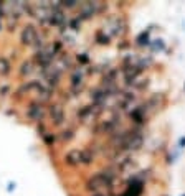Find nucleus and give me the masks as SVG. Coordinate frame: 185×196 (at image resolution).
Segmentation results:
<instances>
[{"label":"nucleus","instance_id":"10","mask_svg":"<svg viewBox=\"0 0 185 196\" xmlns=\"http://www.w3.org/2000/svg\"><path fill=\"white\" fill-rule=\"evenodd\" d=\"M36 73V66H35V63L33 60H25L22 61V64L18 66V76H20V79H28V77H31Z\"/></svg>","mask_w":185,"mask_h":196},{"label":"nucleus","instance_id":"1","mask_svg":"<svg viewBox=\"0 0 185 196\" xmlns=\"http://www.w3.org/2000/svg\"><path fill=\"white\" fill-rule=\"evenodd\" d=\"M117 175L116 167H104L103 170L93 173L91 176H88V180L84 181V189L88 193H101L104 188H109L112 185L114 178Z\"/></svg>","mask_w":185,"mask_h":196},{"label":"nucleus","instance_id":"17","mask_svg":"<svg viewBox=\"0 0 185 196\" xmlns=\"http://www.w3.org/2000/svg\"><path fill=\"white\" fill-rule=\"evenodd\" d=\"M14 91H12V84L10 82H2L0 84V97H8Z\"/></svg>","mask_w":185,"mask_h":196},{"label":"nucleus","instance_id":"15","mask_svg":"<svg viewBox=\"0 0 185 196\" xmlns=\"http://www.w3.org/2000/svg\"><path fill=\"white\" fill-rule=\"evenodd\" d=\"M58 3L66 13H68V10H78L81 5V2H76V0H65V2H58Z\"/></svg>","mask_w":185,"mask_h":196},{"label":"nucleus","instance_id":"7","mask_svg":"<svg viewBox=\"0 0 185 196\" xmlns=\"http://www.w3.org/2000/svg\"><path fill=\"white\" fill-rule=\"evenodd\" d=\"M43 82L46 84V86L52 89V91H55L56 93V89H58L60 86H61V79H63V73H60L58 69H56L53 64L50 66L46 71L43 73Z\"/></svg>","mask_w":185,"mask_h":196},{"label":"nucleus","instance_id":"18","mask_svg":"<svg viewBox=\"0 0 185 196\" xmlns=\"http://www.w3.org/2000/svg\"><path fill=\"white\" fill-rule=\"evenodd\" d=\"M35 129H36V132H38V135H40V137H43L46 132H50V127H48L46 120H45V122H40V124H36Z\"/></svg>","mask_w":185,"mask_h":196},{"label":"nucleus","instance_id":"16","mask_svg":"<svg viewBox=\"0 0 185 196\" xmlns=\"http://www.w3.org/2000/svg\"><path fill=\"white\" fill-rule=\"evenodd\" d=\"M94 41L98 45H109V35H106V30H98L94 33Z\"/></svg>","mask_w":185,"mask_h":196},{"label":"nucleus","instance_id":"11","mask_svg":"<svg viewBox=\"0 0 185 196\" xmlns=\"http://www.w3.org/2000/svg\"><path fill=\"white\" fill-rule=\"evenodd\" d=\"M56 137H58L60 143H69V142H73L74 137H76V129L73 125H65L63 129H60V132L56 134Z\"/></svg>","mask_w":185,"mask_h":196},{"label":"nucleus","instance_id":"12","mask_svg":"<svg viewBox=\"0 0 185 196\" xmlns=\"http://www.w3.org/2000/svg\"><path fill=\"white\" fill-rule=\"evenodd\" d=\"M96 162V152L91 147H84L81 148V165L83 167H89Z\"/></svg>","mask_w":185,"mask_h":196},{"label":"nucleus","instance_id":"13","mask_svg":"<svg viewBox=\"0 0 185 196\" xmlns=\"http://www.w3.org/2000/svg\"><path fill=\"white\" fill-rule=\"evenodd\" d=\"M14 71V66H12V61L7 56H0V77H8Z\"/></svg>","mask_w":185,"mask_h":196},{"label":"nucleus","instance_id":"14","mask_svg":"<svg viewBox=\"0 0 185 196\" xmlns=\"http://www.w3.org/2000/svg\"><path fill=\"white\" fill-rule=\"evenodd\" d=\"M41 140H43V143H45L48 148H52V147H55V143L58 142V137H56L55 132H52V130H50V132H46V134L41 137Z\"/></svg>","mask_w":185,"mask_h":196},{"label":"nucleus","instance_id":"19","mask_svg":"<svg viewBox=\"0 0 185 196\" xmlns=\"http://www.w3.org/2000/svg\"><path fill=\"white\" fill-rule=\"evenodd\" d=\"M76 61L79 63V66H83V68H84L86 64L89 63V56H88L86 53H78V56H76Z\"/></svg>","mask_w":185,"mask_h":196},{"label":"nucleus","instance_id":"3","mask_svg":"<svg viewBox=\"0 0 185 196\" xmlns=\"http://www.w3.org/2000/svg\"><path fill=\"white\" fill-rule=\"evenodd\" d=\"M86 69L83 66H74V69L69 73V94H71L73 97H78L83 89H84L86 86Z\"/></svg>","mask_w":185,"mask_h":196},{"label":"nucleus","instance_id":"4","mask_svg":"<svg viewBox=\"0 0 185 196\" xmlns=\"http://www.w3.org/2000/svg\"><path fill=\"white\" fill-rule=\"evenodd\" d=\"M25 119L30 120L31 124H40L46 120V106L35 99H30L27 107H25Z\"/></svg>","mask_w":185,"mask_h":196},{"label":"nucleus","instance_id":"20","mask_svg":"<svg viewBox=\"0 0 185 196\" xmlns=\"http://www.w3.org/2000/svg\"><path fill=\"white\" fill-rule=\"evenodd\" d=\"M89 196H109V194L104 193V191H101V193H93V194H89Z\"/></svg>","mask_w":185,"mask_h":196},{"label":"nucleus","instance_id":"5","mask_svg":"<svg viewBox=\"0 0 185 196\" xmlns=\"http://www.w3.org/2000/svg\"><path fill=\"white\" fill-rule=\"evenodd\" d=\"M107 7V5H106ZM104 5L103 3H99V2H83L79 5V8H78V17L79 20H89V18H93L96 13H99V12H103L104 8Z\"/></svg>","mask_w":185,"mask_h":196},{"label":"nucleus","instance_id":"8","mask_svg":"<svg viewBox=\"0 0 185 196\" xmlns=\"http://www.w3.org/2000/svg\"><path fill=\"white\" fill-rule=\"evenodd\" d=\"M53 66L58 69L60 73H66V71H69V73H71V71L74 69V58L69 55V53H66V51H63V53L55 60Z\"/></svg>","mask_w":185,"mask_h":196},{"label":"nucleus","instance_id":"6","mask_svg":"<svg viewBox=\"0 0 185 196\" xmlns=\"http://www.w3.org/2000/svg\"><path fill=\"white\" fill-rule=\"evenodd\" d=\"M38 30L36 25L33 23H27L23 25L22 30H20V45L22 46H28V48H33V45L36 41V36H38Z\"/></svg>","mask_w":185,"mask_h":196},{"label":"nucleus","instance_id":"9","mask_svg":"<svg viewBox=\"0 0 185 196\" xmlns=\"http://www.w3.org/2000/svg\"><path fill=\"white\" fill-rule=\"evenodd\" d=\"M63 163L68 168H78L81 165V148H69L63 155Z\"/></svg>","mask_w":185,"mask_h":196},{"label":"nucleus","instance_id":"2","mask_svg":"<svg viewBox=\"0 0 185 196\" xmlns=\"http://www.w3.org/2000/svg\"><path fill=\"white\" fill-rule=\"evenodd\" d=\"M46 119L55 129H63L66 124V112L61 102H50L46 107Z\"/></svg>","mask_w":185,"mask_h":196}]
</instances>
